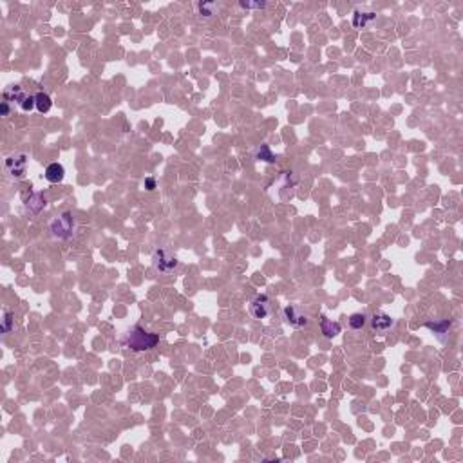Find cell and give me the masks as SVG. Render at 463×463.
<instances>
[{"mask_svg":"<svg viewBox=\"0 0 463 463\" xmlns=\"http://www.w3.org/2000/svg\"><path fill=\"white\" fill-rule=\"evenodd\" d=\"M52 107V100L49 94H46V92H36L34 94V109L38 110V112H49Z\"/></svg>","mask_w":463,"mask_h":463,"instance_id":"obj_11","label":"cell"},{"mask_svg":"<svg viewBox=\"0 0 463 463\" xmlns=\"http://www.w3.org/2000/svg\"><path fill=\"white\" fill-rule=\"evenodd\" d=\"M52 236L56 239H69L74 234V218L71 212H64L58 218H54L49 224Z\"/></svg>","mask_w":463,"mask_h":463,"instance_id":"obj_2","label":"cell"},{"mask_svg":"<svg viewBox=\"0 0 463 463\" xmlns=\"http://www.w3.org/2000/svg\"><path fill=\"white\" fill-rule=\"evenodd\" d=\"M320 331L324 333L326 338H333L340 333V324L338 322H333L326 317H320Z\"/></svg>","mask_w":463,"mask_h":463,"instance_id":"obj_10","label":"cell"},{"mask_svg":"<svg viewBox=\"0 0 463 463\" xmlns=\"http://www.w3.org/2000/svg\"><path fill=\"white\" fill-rule=\"evenodd\" d=\"M26 92L22 90V87L20 86H10L8 89L4 90V102H8L10 105H20L22 102H24L26 98Z\"/></svg>","mask_w":463,"mask_h":463,"instance_id":"obj_8","label":"cell"},{"mask_svg":"<svg viewBox=\"0 0 463 463\" xmlns=\"http://www.w3.org/2000/svg\"><path fill=\"white\" fill-rule=\"evenodd\" d=\"M152 264L160 274H172L178 268V259L170 256L166 250H163V248H158L152 254Z\"/></svg>","mask_w":463,"mask_h":463,"instance_id":"obj_3","label":"cell"},{"mask_svg":"<svg viewBox=\"0 0 463 463\" xmlns=\"http://www.w3.org/2000/svg\"><path fill=\"white\" fill-rule=\"evenodd\" d=\"M429 330H432L434 333H447V330L450 328V320H444V322H427L426 324Z\"/></svg>","mask_w":463,"mask_h":463,"instance_id":"obj_16","label":"cell"},{"mask_svg":"<svg viewBox=\"0 0 463 463\" xmlns=\"http://www.w3.org/2000/svg\"><path fill=\"white\" fill-rule=\"evenodd\" d=\"M26 166H28V156L26 154H11L6 158V170L13 178H24Z\"/></svg>","mask_w":463,"mask_h":463,"instance_id":"obj_5","label":"cell"},{"mask_svg":"<svg viewBox=\"0 0 463 463\" xmlns=\"http://www.w3.org/2000/svg\"><path fill=\"white\" fill-rule=\"evenodd\" d=\"M18 107H20V110H24V112L33 110V107H34V96H26L24 102H22Z\"/></svg>","mask_w":463,"mask_h":463,"instance_id":"obj_18","label":"cell"},{"mask_svg":"<svg viewBox=\"0 0 463 463\" xmlns=\"http://www.w3.org/2000/svg\"><path fill=\"white\" fill-rule=\"evenodd\" d=\"M282 317H284V320L293 328H304L308 322H310V318H308V315L304 313V310L300 306H297V304H290V306L284 308Z\"/></svg>","mask_w":463,"mask_h":463,"instance_id":"obj_4","label":"cell"},{"mask_svg":"<svg viewBox=\"0 0 463 463\" xmlns=\"http://www.w3.org/2000/svg\"><path fill=\"white\" fill-rule=\"evenodd\" d=\"M241 8H244V10H262V8H266L264 2H241Z\"/></svg>","mask_w":463,"mask_h":463,"instance_id":"obj_20","label":"cell"},{"mask_svg":"<svg viewBox=\"0 0 463 463\" xmlns=\"http://www.w3.org/2000/svg\"><path fill=\"white\" fill-rule=\"evenodd\" d=\"M256 158H257V160L266 161V163H274V161L277 160L274 152L270 150L268 145H260V148H257V152H256Z\"/></svg>","mask_w":463,"mask_h":463,"instance_id":"obj_15","label":"cell"},{"mask_svg":"<svg viewBox=\"0 0 463 463\" xmlns=\"http://www.w3.org/2000/svg\"><path fill=\"white\" fill-rule=\"evenodd\" d=\"M391 326H392V318L389 317L388 313H374L373 318H371V328H373V331L380 333V335L388 333L391 330Z\"/></svg>","mask_w":463,"mask_h":463,"instance_id":"obj_7","label":"cell"},{"mask_svg":"<svg viewBox=\"0 0 463 463\" xmlns=\"http://www.w3.org/2000/svg\"><path fill=\"white\" fill-rule=\"evenodd\" d=\"M366 322H368V317H366L364 313H353L348 318V324H350L351 330H362L366 326Z\"/></svg>","mask_w":463,"mask_h":463,"instance_id":"obj_14","label":"cell"},{"mask_svg":"<svg viewBox=\"0 0 463 463\" xmlns=\"http://www.w3.org/2000/svg\"><path fill=\"white\" fill-rule=\"evenodd\" d=\"M272 312V300L266 295H257L250 302V313L256 318H266Z\"/></svg>","mask_w":463,"mask_h":463,"instance_id":"obj_6","label":"cell"},{"mask_svg":"<svg viewBox=\"0 0 463 463\" xmlns=\"http://www.w3.org/2000/svg\"><path fill=\"white\" fill-rule=\"evenodd\" d=\"M26 206H28V212L36 216L44 206H46V198L42 194H33L29 201H26Z\"/></svg>","mask_w":463,"mask_h":463,"instance_id":"obj_12","label":"cell"},{"mask_svg":"<svg viewBox=\"0 0 463 463\" xmlns=\"http://www.w3.org/2000/svg\"><path fill=\"white\" fill-rule=\"evenodd\" d=\"M374 16H376L374 13H364V11H356V13L353 14V26L356 29H362V28H366V26H368L371 20H374Z\"/></svg>","mask_w":463,"mask_h":463,"instance_id":"obj_13","label":"cell"},{"mask_svg":"<svg viewBox=\"0 0 463 463\" xmlns=\"http://www.w3.org/2000/svg\"><path fill=\"white\" fill-rule=\"evenodd\" d=\"M11 324H13V313H6L4 315V324H2V331L4 333H10L11 331Z\"/></svg>","mask_w":463,"mask_h":463,"instance_id":"obj_19","label":"cell"},{"mask_svg":"<svg viewBox=\"0 0 463 463\" xmlns=\"http://www.w3.org/2000/svg\"><path fill=\"white\" fill-rule=\"evenodd\" d=\"M158 342H160V336L156 333H150L142 326H134L132 330L128 331L127 336H125V346L128 350L136 351V353H142V351H148L152 348H156Z\"/></svg>","mask_w":463,"mask_h":463,"instance_id":"obj_1","label":"cell"},{"mask_svg":"<svg viewBox=\"0 0 463 463\" xmlns=\"http://www.w3.org/2000/svg\"><path fill=\"white\" fill-rule=\"evenodd\" d=\"M198 10L201 14H204V16H210V14H214V11H216V4H208V2H203V4L198 6Z\"/></svg>","mask_w":463,"mask_h":463,"instance_id":"obj_17","label":"cell"},{"mask_svg":"<svg viewBox=\"0 0 463 463\" xmlns=\"http://www.w3.org/2000/svg\"><path fill=\"white\" fill-rule=\"evenodd\" d=\"M145 186H146V190H154V188H156V181L152 180V178H146V180H145Z\"/></svg>","mask_w":463,"mask_h":463,"instance_id":"obj_21","label":"cell"},{"mask_svg":"<svg viewBox=\"0 0 463 463\" xmlns=\"http://www.w3.org/2000/svg\"><path fill=\"white\" fill-rule=\"evenodd\" d=\"M46 180L49 181V183H60L62 180H64V176H66V168L60 165V163H51V165L46 168Z\"/></svg>","mask_w":463,"mask_h":463,"instance_id":"obj_9","label":"cell"}]
</instances>
